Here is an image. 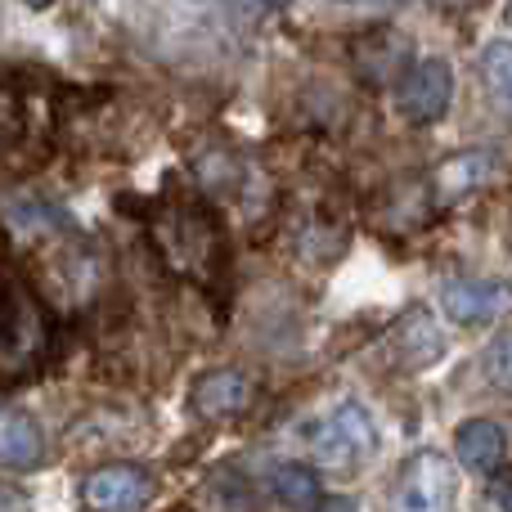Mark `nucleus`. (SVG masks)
Masks as SVG:
<instances>
[{
	"label": "nucleus",
	"instance_id": "nucleus-1",
	"mask_svg": "<svg viewBox=\"0 0 512 512\" xmlns=\"http://www.w3.org/2000/svg\"><path fill=\"white\" fill-rule=\"evenodd\" d=\"M310 450L328 468H355V463L378 454V423H373V414L360 400H342L315 423Z\"/></svg>",
	"mask_w": 512,
	"mask_h": 512
},
{
	"label": "nucleus",
	"instance_id": "nucleus-2",
	"mask_svg": "<svg viewBox=\"0 0 512 512\" xmlns=\"http://www.w3.org/2000/svg\"><path fill=\"white\" fill-rule=\"evenodd\" d=\"M391 512H459V472L445 454L423 450L405 463Z\"/></svg>",
	"mask_w": 512,
	"mask_h": 512
},
{
	"label": "nucleus",
	"instance_id": "nucleus-3",
	"mask_svg": "<svg viewBox=\"0 0 512 512\" xmlns=\"http://www.w3.org/2000/svg\"><path fill=\"white\" fill-rule=\"evenodd\" d=\"M450 95H454V72L445 59H418L396 86L400 113L418 126L441 122L445 108H450Z\"/></svg>",
	"mask_w": 512,
	"mask_h": 512
},
{
	"label": "nucleus",
	"instance_id": "nucleus-4",
	"mask_svg": "<svg viewBox=\"0 0 512 512\" xmlns=\"http://www.w3.org/2000/svg\"><path fill=\"white\" fill-rule=\"evenodd\" d=\"M153 495V477L140 463H104L81 481V504L90 512H135Z\"/></svg>",
	"mask_w": 512,
	"mask_h": 512
},
{
	"label": "nucleus",
	"instance_id": "nucleus-5",
	"mask_svg": "<svg viewBox=\"0 0 512 512\" xmlns=\"http://www.w3.org/2000/svg\"><path fill=\"white\" fill-rule=\"evenodd\" d=\"M441 310L454 324H490V319L512 310V283L490 279V274L450 279V283H441Z\"/></svg>",
	"mask_w": 512,
	"mask_h": 512
},
{
	"label": "nucleus",
	"instance_id": "nucleus-6",
	"mask_svg": "<svg viewBox=\"0 0 512 512\" xmlns=\"http://www.w3.org/2000/svg\"><path fill=\"white\" fill-rule=\"evenodd\" d=\"M189 405L198 418L207 423H225V418H239L252 405V378L243 369H212L194 382L189 391Z\"/></svg>",
	"mask_w": 512,
	"mask_h": 512
},
{
	"label": "nucleus",
	"instance_id": "nucleus-7",
	"mask_svg": "<svg viewBox=\"0 0 512 512\" xmlns=\"http://www.w3.org/2000/svg\"><path fill=\"white\" fill-rule=\"evenodd\" d=\"M45 459V436L27 409H0V463L27 472L41 468Z\"/></svg>",
	"mask_w": 512,
	"mask_h": 512
},
{
	"label": "nucleus",
	"instance_id": "nucleus-8",
	"mask_svg": "<svg viewBox=\"0 0 512 512\" xmlns=\"http://www.w3.org/2000/svg\"><path fill=\"white\" fill-rule=\"evenodd\" d=\"M27 328H32V310L23 306V297H18L14 283L0 279V360H9V387L23 378L18 360H32Z\"/></svg>",
	"mask_w": 512,
	"mask_h": 512
},
{
	"label": "nucleus",
	"instance_id": "nucleus-9",
	"mask_svg": "<svg viewBox=\"0 0 512 512\" xmlns=\"http://www.w3.org/2000/svg\"><path fill=\"white\" fill-rule=\"evenodd\" d=\"M454 450H459V463L472 472H495L504 463V450H508V436L495 418H472V423L459 427L454 436Z\"/></svg>",
	"mask_w": 512,
	"mask_h": 512
},
{
	"label": "nucleus",
	"instance_id": "nucleus-10",
	"mask_svg": "<svg viewBox=\"0 0 512 512\" xmlns=\"http://www.w3.org/2000/svg\"><path fill=\"white\" fill-rule=\"evenodd\" d=\"M490 176H495V158H490V153H459V158H450L441 167L436 185H441L445 198H459V194H472V189H481Z\"/></svg>",
	"mask_w": 512,
	"mask_h": 512
},
{
	"label": "nucleus",
	"instance_id": "nucleus-11",
	"mask_svg": "<svg viewBox=\"0 0 512 512\" xmlns=\"http://www.w3.org/2000/svg\"><path fill=\"white\" fill-rule=\"evenodd\" d=\"M270 495L283 499L288 508H310L319 499V477L306 463H279L270 472Z\"/></svg>",
	"mask_w": 512,
	"mask_h": 512
},
{
	"label": "nucleus",
	"instance_id": "nucleus-12",
	"mask_svg": "<svg viewBox=\"0 0 512 512\" xmlns=\"http://www.w3.org/2000/svg\"><path fill=\"white\" fill-rule=\"evenodd\" d=\"M481 77H486L490 95L512 113V41H490L481 50Z\"/></svg>",
	"mask_w": 512,
	"mask_h": 512
},
{
	"label": "nucleus",
	"instance_id": "nucleus-13",
	"mask_svg": "<svg viewBox=\"0 0 512 512\" xmlns=\"http://www.w3.org/2000/svg\"><path fill=\"white\" fill-rule=\"evenodd\" d=\"M441 333H436V324L427 315H414L409 319V328H405V355H409V364L414 369H427V364H436L441 360Z\"/></svg>",
	"mask_w": 512,
	"mask_h": 512
},
{
	"label": "nucleus",
	"instance_id": "nucleus-14",
	"mask_svg": "<svg viewBox=\"0 0 512 512\" xmlns=\"http://www.w3.org/2000/svg\"><path fill=\"white\" fill-rule=\"evenodd\" d=\"M486 373H490V382H495V387L512 391V333H504L486 351Z\"/></svg>",
	"mask_w": 512,
	"mask_h": 512
},
{
	"label": "nucleus",
	"instance_id": "nucleus-15",
	"mask_svg": "<svg viewBox=\"0 0 512 512\" xmlns=\"http://www.w3.org/2000/svg\"><path fill=\"white\" fill-rule=\"evenodd\" d=\"M0 512H32V495L14 481H0Z\"/></svg>",
	"mask_w": 512,
	"mask_h": 512
},
{
	"label": "nucleus",
	"instance_id": "nucleus-16",
	"mask_svg": "<svg viewBox=\"0 0 512 512\" xmlns=\"http://www.w3.org/2000/svg\"><path fill=\"white\" fill-rule=\"evenodd\" d=\"M495 499H499V508L512 512V481H499L495 486Z\"/></svg>",
	"mask_w": 512,
	"mask_h": 512
},
{
	"label": "nucleus",
	"instance_id": "nucleus-17",
	"mask_svg": "<svg viewBox=\"0 0 512 512\" xmlns=\"http://www.w3.org/2000/svg\"><path fill=\"white\" fill-rule=\"evenodd\" d=\"M319 512H360V508H355L351 499H328V504L319 508Z\"/></svg>",
	"mask_w": 512,
	"mask_h": 512
},
{
	"label": "nucleus",
	"instance_id": "nucleus-18",
	"mask_svg": "<svg viewBox=\"0 0 512 512\" xmlns=\"http://www.w3.org/2000/svg\"><path fill=\"white\" fill-rule=\"evenodd\" d=\"M436 5H441V9H472L477 0H436Z\"/></svg>",
	"mask_w": 512,
	"mask_h": 512
},
{
	"label": "nucleus",
	"instance_id": "nucleus-19",
	"mask_svg": "<svg viewBox=\"0 0 512 512\" xmlns=\"http://www.w3.org/2000/svg\"><path fill=\"white\" fill-rule=\"evenodd\" d=\"M342 5H400V0H342Z\"/></svg>",
	"mask_w": 512,
	"mask_h": 512
},
{
	"label": "nucleus",
	"instance_id": "nucleus-20",
	"mask_svg": "<svg viewBox=\"0 0 512 512\" xmlns=\"http://www.w3.org/2000/svg\"><path fill=\"white\" fill-rule=\"evenodd\" d=\"M23 5H27V9H50L54 0H23Z\"/></svg>",
	"mask_w": 512,
	"mask_h": 512
},
{
	"label": "nucleus",
	"instance_id": "nucleus-21",
	"mask_svg": "<svg viewBox=\"0 0 512 512\" xmlns=\"http://www.w3.org/2000/svg\"><path fill=\"white\" fill-rule=\"evenodd\" d=\"M265 5H270V9H283V5H292V0H265Z\"/></svg>",
	"mask_w": 512,
	"mask_h": 512
},
{
	"label": "nucleus",
	"instance_id": "nucleus-22",
	"mask_svg": "<svg viewBox=\"0 0 512 512\" xmlns=\"http://www.w3.org/2000/svg\"><path fill=\"white\" fill-rule=\"evenodd\" d=\"M508 18H512V9H508Z\"/></svg>",
	"mask_w": 512,
	"mask_h": 512
}]
</instances>
